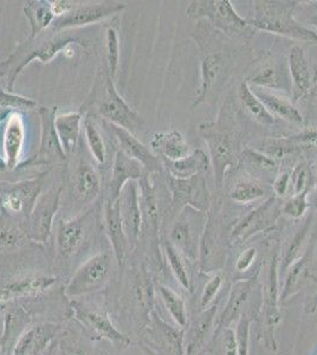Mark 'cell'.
<instances>
[{"label": "cell", "instance_id": "1", "mask_svg": "<svg viewBox=\"0 0 317 355\" xmlns=\"http://www.w3.org/2000/svg\"><path fill=\"white\" fill-rule=\"evenodd\" d=\"M70 45L88 48V42L69 31L55 33H42L35 40H26L8 60L0 62V82L5 90L12 92L17 78L28 65L35 60L48 64L56 58L58 53L65 51Z\"/></svg>", "mask_w": 317, "mask_h": 355}, {"label": "cell", "instance_id": "2", "mask_svg": "<svg viewBox=\"0 0 317 355\" xmlns=\"http://www.w3.org/2000/svg\"><path fill=\"white\" fill-rule=\"evenodd\" d=\"M89 110H94L105 122L122 127L134 135L145 125L142 117L134 112L119 94L114 80L105 67L102 68L90 96L82 105L80 112L83 114Z\"/></svg>", "mask_w": 317, "mask_h": 355}, {"label": "cell", "instance_id": "3", "mask_svg": "<svg viewBox=\"0 0 317 355\" xmlns=\"http://www.w3.org/2000/svg\"><path fill=\"white\" fill-rule=\"evenodd\" d=\"M253 4V17L248 21L255 30L288 37L295 41H317L314 30L305 28L293 18L296 3L259 0Z\"/></svg>", "mask_w": 317, "mask_h": 355}, {"label": "cell", "instance_id": "4", "mask_svg": "<svg viewBox=\"0 0 317 355\" xmlns=\"http://www.w3.org/2000/svg\"><path fill=\"white\" fill-rule=\"evenodd\" d=\"M189 19H207L211 24L228 36L249 43L256 33L249 21L233 8L230 0H194L186 8Z\"/></svg>", "mask_w": 317, "mask_h": 355}, {"label": "cell", "instance_id": "5", "mask_svg": "<svg viewBox=\"0 0 317 355\" xmlns=\"http://www.w3.org/2000/svg\"><path fill=\"white\" fill-rule=\"evenodd\" d=\"M45 174L16 182H0V205L8 218L28 223L33 206L43 191Z\"/></svg>", "mask_w": 317, "mask_h": 355}, {"label": "cell", "instance_id": "6", "mask_svg": "<svg viewBox=\"0 0 317 355\" xmlns=\"http://www.w3.org/2000/svg\"><path fill=\"white\" fill-rule=\"evenodd\" d=\"M112 270V259L109 252H100L85 261L75 271L65 287V295L70 299L94 294L107 286Z\"/></svg>", "mask_w": 317, "mask_h": 355}, {"label": "cell", "instance_id": "7", "mask_svg": "<svg viewBox=\"0 0 317 355\" xmlns=\"http://www.w3.org/2000/svg\"><path fill=\"white\" fill-rule=\"evenodd\" d=\"M57 107H42L38 110L40 117V139L38 150L28 162H22L18 168L30 166H50L53 164H65L67 154L60 145V139L55 128Z\"/></svg>", "mask_w": 317, "mask_h": 355}, {"label": "cell", "instance_id": "8", "mask_svg": "<svg viewBox=\"0 0 317 355\" xmlns=\"http://www.w3.org/2000/svg\"><path fill=\"white\" fill-rule=\"evenodd\" d=\"M62 192L63 186L51 187L44 193L42 192L26 223L25 231L28 239L40 244L50 241L53 234V220L60 210Z\"/></svg>", "mask_w": 317, "mask_h": 355}, {"label": "cell", "instance_id": "9", "mask_svg": "<svg viewBox=\"0 0 317 355\" xmlns=\"http://www.w3.org/2000/svg\"><path fill=\"white\" fill-rule=\"evenodd\" d=\"M126 8L125 3L121 1H97V3H80L76 6L58 17L51 25V31H69L71 28H82L87 25L96 24L109 17L122 12Z\"/></svg>", "mask_w": 317, "mask_h": 355}, {"label": "cell", "instance_id": "10", "mask_svg": "<svg viewBox=\"0 0 317 355\" xmlns=\"http://www.w3.org/2000/svg\"><path fill=\"white\" fill-rule=\"evenodd\" d=\"M205 141L209 146L216 182L221 186L228 167H233L239 162L238 137L233 134L211 133L205 135Z\"/></svg>", "mask_w": 317, "mask_h": 355}, {"label": "cell", "instance_id": "11", "mask_svg": "<svg viewBox=\"0 0 317 355\" xmlns=\"http://www.w3.org/2000/svg\"><path fill=\"white\" fill-rule=\"evenodd\" d=\"M70 194L80 205L95 202L102 189L101 174L92 162L80 159L69 178Z\"/></svg>", "mask_w": 317, "mask_h": 355}, {"label": "cell", "instance_id": "12", "mask_svg": "<svg viewBox=\"0 0 317 355\" xmlns=\"http://www.w3.org/2000/svg\"><path fill=\"white\" fill-rule=\"evenodd\" d=\"M117 202L120 206L121 220L128 241L129 249L132 250L140 239L142 230V214L137 182L130 180L126 184Z\"/></svg>", "mask_w": 317, "mask_h": 355}, {"label": "cell", "instance_id": "13", "mask_svg": "<svg viewBox=\"0 0 317 355\" xmlns=\"http://www.w3.org/2000/svg\"><path fill=\"white\" fill-rule=\"evenodd\" d=\"M169 182L174 206H189L204 214L209 210V191L206 189L205 180L201 174L189 179H178L169 175Z\"/></svg>", "mask_w": 317, "mask_h": 355}, {"label": "cell", "instance_id": "14", "mask_svg": "<svg viewBox=\"0 0 317 355\" xmlns=\"http://www.w3.org/2000/svg\"><path fill=\"white\" fill-rule=\"evenodd\" d=\"M92 211L82 212L75 218L62 220L56 232V251L63 259H70L82 249L88 237L89 217Z\"/></svg>", "mask_w": 317, "mask_h": 355}, {"label": "cell", "instance_id": "15", "mask_svg": "<svg viewBox=\"0 0 317 355\" xmlns=\"http://www.w3.org/2000/svg\"><path fill=\"white\" fill-rule=\"evenodd\" d=\"M196 216L191 214L189 207L184 209V212L178 217L175 223L173 224L169 232V242L172 244L181 256L191 262L197 261L198 245H200L201 236L204 232L199 230L193 223L196 222Z\"/></svg>", "mask_w": 317, "mask_h": 355}, {"label": "cell", "instance_id": "16", "mask_svg": "<svg viewBox=\"0 0 317 355\" xmlns=\"http://www.w3.org/2000/svg\"><path fill=\"white\" fill-rule=\"evenodd\" d=\"M74 311H75L77 320L87 328V331L93 336H96L101 340H108L120 347H126L130 343L127 335L121 333L112 324L108 315L105 314V311L90 309L80 303L74 304Z\"/></svg>", "mask_w": 317, "mask_h": 355}, {"label": "cell", "instance_id": "17", "mask_svg": "<svg viewBox=\"0 0 317 355\" xmlns=\"http://www.w3.org/2000/svg\"><path fill=\"white\" fill-rule=\"evenodd\" d=\"M105 123L109 132L119 141L120 150L134 160L140 162L142 167L145 168L146 173L151 175V174L161 172L164 165L161 162L160 157H157L152 150H149V148H147L142 142L139 141L134 134L119 125L105 121Z\"/></svg>", "mask_w": 317, "mask_h": 355}, {"label": "cell", "instance_id": "18", "mask_svg": "<svg viewBox=\"0 0 317 355\" xmlns=\"http://www.w3.org/2000/svg\"><path fill=\"white\" fill-rule=\"evenodd\" d=\"M145 173V168L140 162L128 157L125 152L117 150L112 160V177L109 180L107 202L112 204L117 202L126 184L130 180L139 182Z\"/></svg>", "mask_w": 317, "mask_h": 355}, {"label": "cell", "instance_id": "19", "mask_svg": "<svg viewBox=\"0 0 317 355\" xmlns=\"http://www.w3.org/2000/svg\"><path fill=\"white\" fill-rule=\"evenodd\" d=\"M60 331V326L49 323L31 326L17 340L11 355H45Z\"/></svg>", "mask_w": 317, "mask_h": 355}, {"label": "cell", "instance_id": "20", "mask_svg": "<svg viewBox=\"0 0 317 355\" xmlns=\"http://www.w3.org/2000/svg\"><path fill=\"white\" fill-rule=\"evenodd\" d=\"M218 302L213 303L211 307L201 311L197 318L189 324V331L184 335V347L186 355H199L204 351L209 343L211 331H216V313Z\"/></svg>", "mask_w": 317, "mask_h": 355}, {"label": "cell", "instance_id": "21", "mask_svg": "<svg viewBox=\"0 0 317 355\" xmlns=\"http://www.w3.org/2000/svg\"><path fill=\"white\" fill-rule=\"evenodd\" d=\"M25 141V123L20 113L8 115L4 132V162L6 170L18 168Z\"/></svg>", "mask_w": 317, "mask_h": 355}, {"label": "cell", "instance_id": "22", "mask_svg": "<svg viewBox=\"0 0 317 355\" xmlns=\"http://www.w3.org/2000/svg\"><path fill=\"white\" fill-rule=\"evenodd\" d=\"M103 214H103V220H105V234L112 245L114 257L119 263V266H123L126 254L129 250V244L127 237H126L125 230H123L122 220H121L119 202L112 204L105 200Z\"/></svg>", "mask_w": 317, "mask_h": 355}, {"label": "cell", "instance_id": "23", "mask_svg": "<svg viewBox=\"0 0 317 355\" xmlns=\"http://www.w3.org/2000/svg\"><path fill=\"white\" fill-rule=\"evenodd\" d=\"M151 147L162 162H178L192 153L191 147L185 141L179 130H171L153 135Z\"/></svg>", "mask_w": 317, "mask_h": 355}, {"label": "cell", "instance_id": "24", "mask_svg": "<svg viewBox=\"0 0 317 355\" xmlns=\"http://www.w3.org/2000/svg\"><path fill=\"white\" fill-rule=\"evenodd\" d=\"M288 68L296 97H303L309 94L314 82L313 69L301 45L295 44L290 48Z\"/></svg>", "mask_w": 317, "mask_h": 355}, {"label": "cell", "instance_id": "25", "mask_svg": "<svg viewBox=\"0 0 317 355\" xmlns=\"http://www.w3.org/2000/svg\"><path fill=\"white\" fill-rule=\"evenodd\" d=\"M253 287H255L253 279H239L233 284L230 291L228 303L224 307V311L218 319H216V331L221 328L231 327L234 320L241 319V315H244L243 311H244L245 303L249 299Z\"/></svg>", "mask_w": 317, "mask_h": 355}, {"label": "cell", "instance_id": "26", "mask_svg": "<svg viewBox=\"0 0 317 355\" xmlns=\"http://www.w3.org/2000/svg\"><path fill=\"white\" fill-rule=\"evenodd\" d=\"M250 87L252 89L255 95L261 100L262 103L265 105V108L275 119L295 123V125L303 123V116L289 98L275 93V92H271V90L257 88L252 85H250Z\"/></svg>", "mask_w": 317, "mask_h": 355}, {"label": "cell", "instance_id": "27", "mask_svg": "<svg viewBox=\"0 0 317 355\" xmlns=\"http://www.w3.org/2000/svg\"><path fill=\"white\" fill-rule=\"evenodd\" d=\"M139 184V199H140L141 214H142V230L141 232L155 236L159 230V205L157 192L154 190L149 174H144L137 182Z\"/></svg>", "mask_w": 317, "mask_h": 355}, {"label": "cell", "instance_id": "28", "mask_svg": "<svg viewBox=\"0 0 317 355\" xmlns=\"http://www.w3.org/2000/svg\"><path fill=\"white\" fill-rule=\"evenodd\" d=\"M57 282L56 277L46 275H26L23 277L12 279L0 291V300L8 301L10 299L31 296L46 291Z\"/></svg>", "mask_w": 317, "mask_h": 355}, {"label": "cell", "instance_id": "29", "mask_svg": "<svg viewBox=\"0 0 317 355\" xmlns=\"http://www.w3.org/2000/svg\"><path fill=\"white\" fill-rule=\"evenodd\" d=\"M199 254L200 269L204 272L219 270L224 266V252L221 250L219 237L216 234V227L213 225L209 216H207L204 232L201 236Z\"/></svg>", "mask_w": 317, "mask_h": 355}, {"label": "cell", "instance_id": "30", "mask_svg": "<svg viewBox=\"0 0 317 355\" xmlns=\"http://www.w3.org/2000/svg\"><path fill=\"white\" fill-rule=\"evenodd\" d=\"M224 68L225 60L221 53H209L201 60L200 87L197 96L193 100L192 108H196L205 101L209 92L219 80Z\"/></svg>", "mask_w": 317, "mask_h": 355}, {"label": "cell", "instance_id": "31", "mask_svg": "<svg viewBox=\"0 0 317 355\" xmlns=\"http://www.w3.org/2000/svg\"><path fill=\"white\" fill-rule=\"evenodd\" d=\"M23 11L30 25V37L28 40H35L44 33L45 30L51 28L56 19L51 3L49 0L26 1L23 6Z\"/></svg>", "mask_w": 317, "mask_h": 355}, {"label": "cell", "instance_id": "32", "mask_svg": "<svg viewBox=\"0 0 317 355\" xmlns=\"http://www.w3.org/2000/svg\"><path fill=\"white\" fill-rule=\"evenodd\" d=\"M82 115L83 114L80 112H69L56 115L55 119L57 135L67 157L76 152L80 140Z\"/></svg>", "mask_w": 317, "mask_h": 355}, {"label": "cell", "instance_id": "33", "mask_svg": "<svg viewBox=\"0 0 317 355\" xmlns=\"http://www.w3.org/2000/svg\"><path fill=\"white\" fill-rule=\"evenodd\" d=\"M169 175L178 179H189L204 172H207L211 166L209 157L201 150H192V153L178 162H162Z\"/></svg>", "mask_w": 317, "mask_h": 355}, {"label": "cell", "instance_id": "34", "mask_svg": "<svg viewBox=\"0 0 317 355\" xmlns=\"http://www.w3.org/2000/svg\"><path fill=\"white\" fill-rule=\"evenodd\" d=\"M275 199L270 198L263 205L252 211L249 216H246L232 231V239L243 241L249 239L250 236L256 234L257 231L263 230L265 226L268 225L269 214L273 209Z\"/></svg>", "mask_w": 317, "mask_h": 355}, {"label": "cell", "instance_id": "35", "mask_svg": "<svg viewBox=\"0 0 317 355\" xmlns=\"http://www.w3.org/2000/svg\"><path fill=\"white\" fill-rule=\"evenodd\" d=\"M239 100H241V105L244 107V110L250 114V116L253 117L261 125H277V119H275L268 112V110L265 108V105L255 95L252 89H251L249 83L246 81L241 82V87H239Z\"/></svg>", "mask_w": 317, "mask_h": 355}, {"label": "cell", "instance_id": "36", "mask_svg": "<svg viewBox=\"0 0 317 355\" xmlns=\"http://www.w3.org/2000/svg\"><path fill=\"white\" fill-rule=\"evenodd\" d=\"M30 318L23 309H15L8 311L5 316V328L3 339H1V349L6 352L13 348L17 340L28 329Z\"/></svg>", "mask_w": 317, "mask_h": 355}, {"label": "cell", "instance_id": "37", "mask_svg": "<svg viewBox=\"0 0 317 355\" xmlns=\"http://www.w3.org/2000/svg\"><path fill=\"white\" fill-rule=\"evenodd\" d=\"M311 222H313V217L310 216L305 223V225L302 226L301 230L298 231L296 236L293 237L289 248L285 251V254L282 259L281 266H280L282 274H285L286 271L289 270L290 268L303 256V252L307 248V241H308V234H309L310 227H311Z\"/></svg>", "mask_w": 317, "mask_h": 355}, {"label": "cell", "instance_id": "38", "mask_svg": "<svg viewBox=\"0 0 317 355\" xmlns=\"http://www.w3.org/2000/svg\"><path fill=\"white\" fill-rule=\"evenodd\" d=\"M159 293L166 309L169 311L174 322L177 323L179 328H185L189 321H187L185 301L181 297V295L165 286H159Z\"/></svg>", "mask_w": 317, "mask_h": 355}, {"label": "cell", "instance_id": "39", "mask_svg": "<svg viewBox=\"0 0 317 355\" xmlns=\"http://www.w3.org/2000/svg\"><path fill=\"white\" fill-rule=\"evenodd\" d=\"M83 125H85V140H87L89 150L97 165H103L107 157V146H105L103 135L92 117H85Z\"/></svg>", "mask_w": 317, "mask_h": 355}, {"label": "cell", "instance_id": "40", "mask_svg": "<svg viewBox=\"0 0 317 355\" xmlns=\"http://www.w3.org/2000/svg\"><path fill=\"white\" fill-rule=\"evenodd\" d=\"M239 159L244 162L250 173L262 175V179L263 175L273 177L271 174L275 173L276 171V162L256 150L246 148L241 152Z\"/></svg>", "mask_w": 317, "mask_h": 355}, {"label": "cell", "instance_id": "41", "mask_svg": "<svg viewBox=\"0 0 317 355\" xmlns=\"http://www.w3.org/2000/svg\"><path fill=\"white\" fill-rule=\"evenodd\" d=\"M120 65V36L114 23L105 28V69L112 80L117 78Z\"/></svg>", "mask_w": 317, "mask_h": 355}, {"label": "cell", "instance_id": "42", "mask_svg": "<svg viewBox=\"0 0 317 355\" xmlns=\"http://www.w3.org/2000/svg\"><path fill=\"white\" fill-rule=\"evenodd\" d=\"M281 70L278 69L275 64L264 65L263 68L259 69L256 71L255 75L250 77L249 83L252 87H257V88L266 89V90H281L285 89V85L288 82L282 81Z\"/></svg>", "mask_w": 317, "mask_h": 355}, {"label": "cell", "instance_id": "43", "mask_svg": "<svg viewBox=\"0 0 317 355\" xmlns=\"http://www.w3.org/2000/svg\"><path fill=\"white\" fill-rule=\"evenodd\" d=\"M164 251L174 277L180 283L181 287L186 291H191V279L186 268L185 259L169 241L164 242Z\"/></svg>", "mask_w": 317, "mask_h": 355}, {"label": "cell", "instance_id": "44", "mask_svg": "<svg viewBox=\"0 0 317 355\" xmlns=\"http://www.w3.org/2000/svg\"><path fill=\"white\" fill-rule=\"evenodd\" d=\"M265 189L256 180H241L237 182L230 193V198L239 204H250L263 198Z\"/></svg>", "mask_w": 317, "mask_h": 355}, {"label": "cell", "instance_id": "45", "mask_svg": "<svg viewBox=\"0 0 317 355\" xmlns=\"http://www.w3.org/2000/svg\"><path fill=\"white\" fill-rule=\"evenodd\" d=\"M38 107L35 100L30 97L22 96L18 94L8 92L5 89H0V108L4 110H8L11 113H19V112H26V110H36Z\"/></svg>", "mask_w": 317, "mask_h": 355}, {"label": "cell", "instance_id": "46", "mask_svg": "<svg viewBox=\"0 0 317 355\" xmlns=\"http://www.w3.org/2000/svg\"><path fill=\"white\" fill-rule=\"evenodd\" d=\"M300 150V146L293 144L290 139H281V140H270L265 141L258 152L271 157L273 160H281L283 157H289Z\"/></svg>", "mask_w": 317, "mask_h": 355}, {"label": "cell", "instance_id": "47", "mask_svg": "<svg viewBox=\"0 0 317 355\" xmlns=\"http://www.w3.org/2000/svg\"><path fill=\"white\" fill-rule=\"evenodd\" d=\"M28 239L26 231L20 230L18 226L0 222V249H13L24 245Z\"/></svg>", "mask_w": 317, "mask_h": 355}, {"label": "cell", "instance_id": "48", "mask_svg": "<svg viewBox=\"0 0 317 355\" xmlns=\"http://www.w3.org/2000/svg\"><path fill=\"white\" fill-rule=\"evenodd\" d=\"M213 339L217 340L221 355H238L236 333L232 327H225L214 331Z\"/></svg>", "mask_w": 317, "mask_h": 355}, {"label": "cell", "instance_id": "49", "mask_svg": "<svg viewBox=\"0 0 317 355\" xmlns=\"http://www.w3.org/2000/svg\"><path fill=\"white\" fill-rule=\"evenodd\" d=\"M251 322H252V318H250L248 314L241 315V319L238 320L237 326L234 329L238 355H249Z\"/></svg>", "mask_w": 317, "mask_h": 355}, {"label": "cell", "instance_id": "50", "mask_svg": "<svg viewBox=\"0 0 317 355\" xmlns=\"http://www.w3.org/2000/svg\"><path fill=\"white\" fill-rule=\"evenodd\" d=\"M307 194H308V191L298 194V196H293V198L285 202L282 209V214H284L286 217L291 219L302 218L307 209L309 207L308 202H307Z\"/></svg>", "mask_w": 317, "mask_h": 355}, {"label": "cell", "instance_id": "51", "mask_svg": "<svg viewBox=\"0 0 317 355\" xmlns=\"http://www.w3.org/2000/svg\"><path fill=\"white\" fill-rule=\"evenodd\" d=\"M221 286H223V276L221 274L214 275L212 279H209V282L206 283L205 287L201 293V311H205L212 306L214 300L217 297L218 293L221 291Z\"/></svg>", "mask_w": 317, "mask_h": 355}, {"label": "cell", "instance_id": "52", "mask_svg": "<svg viewBox=\"0 0 317 355\" xmlns=\"http://www.w3.org/2000/svg\"><path fill=\"white\" fill-rule=\"evenodd\" d=\"M290 182L293 186V196L303 193L308 191V182H309V172L305 165H298L293 170L290 175Z\"/></svg>", "mask_w": 317, "mask_h": 355}, {"label": "cell", "instance_id": "53", "mask_svg": "<svg viewBox=\"0 0 317 355\" xmlns=\"http://www.w3.org/2000/svg\"><path fill=\"white\" fill-rule=\"evenodd\" d=\"M256 256H257L256 248L250 246L248 249H245V250L238 256L237 261H236V266H234L236 270H237L238 272H246V271H249L250 269H251V266H253V263H255Z\"/></svg>", "mask_w": 317, "mask_h": 355}, {"label": "cell", "instance_id": "54", "mask_svg": "<svg viewBox=\"0 0 317 355\" xmlns=\"http://www.w3.org/2000/svg\"><path fill=\"white\" fill-rule=\"evenodd\" d=\"M291 187V182H290L289 173H281L275 178L273 182V190L275 194H277L278 197H284L288 193Z\"/></svg>", "mask_w": 317, "mask_h": 355}, {"label": "cell", "instance_id": "55", "mask_svg": "<svg viewBox=\"0 0 317 355\" xmlns=\"http://www.w3.org/2000/svg\"><path fill=\"white\" fill-rule=\"evenodd\" d=\"M290 140L298 146H317V130H310L290 137Z\"/></svg>", "mask_w": 317, "mask_h": 355}, {"label": "cell", "instance_id": "56", "mask_svg": "<svg viewBox=\"0 0 317 355\" xmlns=\"http://www.w3.org/2000/svg\"><path fill=\"white\" fill-rule=\"evenodd\" d=\"M307 202L310 207H313L314 210L317 212V187H315L313 191H308L307 194Z\"/></svg>", "mask_w": 317, "mask_h": 355}, {"label": "cell", "instance_id": "57", "mask_svg": "<svg viewBox=\"0 0 317 355\" xmlns=\"http://www.w3.org/2000/svg\"><path fill=\"white\" fill-rule=\"evenodd\" d=\"M310 21H311V25H313L314 28H315L314 31H315V33L317 35V16H314L313 18L310 19Z\"/></svg>", "mask_w": 317, "mask_h": 355}, {"label": "cell", "instance_id": "58", "mask_svg": "<svg viewBox=\"0 0 317 355\" xmlns=\"http://www.w3.org/2000/svg\"><path fill=\"white\" fill-rule=\"evenodd\" d=\"M53 351H55V343H53V345L50 346V348H49L48 352H46V354L45 355H53Z\"/></svg>", "mask_w": 317, "mask_h": 355}, {"label": "cell", "instance_id": "59", "mask_svg": "<svg viewBox=\"0 0 317 355\" xmlns=\"http://www.w3.org/2000/svg\"><path fill=\"white\" fill-rule=\"evenodd\" d=\"M315 100H316V103H317V90H316V93H315Z\"/></svg>", "mask_w": 317, "mask_h": 355}, {"label": "cell", "instance_id": "60", "mask_svg": "<svg viewBox=\"0 0 317 355\" xmlns=\"http://www.w3.org/2000/svg\"><path fill=\"white\" fill-rule=\"evenodd\" d=\"M0 212H1V205H0Z\"/></svg>", "mask_w": 317, "mask_h": 355}, {"label": "cell", "instance_id": "61", "mask_svg": "<svg viewBox=\"0 0 317 355\" xmlns=\"http://www.w3.org/2000/svg\"><path fill=\"white\" fill-rule=\"evenodd\" d=\"M0 89H1V87H0Z\"/></svg>", "mask_w": 317, "mask_h": 355}]
</instances>
